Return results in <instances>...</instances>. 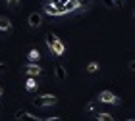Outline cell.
<instances>
[{
  "mask_svg": "<svg viewBox=\"0 0 135 121\" xmlns=\"http://www.w3.org/2000/svg\"><path fill=\"white\" fill-rule=\"evenodd\" d=\"M45 40H46V44H48V48H50V52H52V54H56V56L64 54L66 46H64V42L60 40V39H58L54 33H48L46 37H45Z\"/></svg>",
  "mask_w": 135,
  "mask_h": 121,
  "instance_id": "1",
  "label": "cell"
},
{
  "mask_svg": "<svg viewBox=\"0 0 135 121\" xmlns=\"http://www.w3.org/2000/svg\"><path fill=\"white\" fill-rule=\"evenodd\" d=\"M56 96H52V94H45V96H37V98L33 100V104L35 106H39V108H46V106H54L56 104Z\"/></svg>",
  "mask_w": 135,
  "mask_h": 121,
  "instance_id": "2",
  "label": "cell"
},
{
  "mask_svg": "<svg viewBox=\"0 0 135 121\" xmlns=\"http://www.w3.org/2000/svg\"><path fill=\"white\" fill-rule=\"evenodd\" d=\"M99 102L100 104H120V98L114 92H110V90H102L99 94Z\"/></svg>",
  "mask_w": 135,
  "mask_h": 121,
  "instance_id": "3",
  "label": "cell"
},
{
  "mask_svg": "<svg viewBox=\"0 0 135 121\" xmlns=\"http://www.w3.org/2000/svg\"><path fill=\"white\" fill-rule=\"evenodd\" d=\"M29 25H31L33 29H37V27L42 25V15L39 14V12H33V14L29 15Z\"/></svg>",
  "mask_w": 135,
  "mask_h": 121,
  "instance_id": "4",
  "label": "cell"
},
{
  "mask_svg": "<svg viewBox=\"0 0 135 121\" xmlns=\"http://www.w3.org/2000/svg\"><path fill=\"white\" fill-rule=\"evenodd\" d=\"M25 73H27L29 77H33V79H35V77H39V75L42 73V69H41L37 64H29L27 67H25Z\"/></svg>",
  "mask_w": 135,
  "mask_h": 121,
  "instance_id": "5",
  "label": "cell"
},
{
  "mask_svg": "<svg viewBox=\"0 0 135 121\" xmlns=\"http://www.w3.org/2000/svg\"><path fill=\"white\" fill-rule=\"evenodd\" d=\"M12 29V21L6 15H0V31H10Z\"/></svg>",
  "mask_w": 135,
  "mask_h": 121,
  "instance_id": "6",
  "label": "cell"
},
{
  "mask_svg": "<svg viewBox=\"0 0 135 121\" xmlns=\"http://www.w3.org/2000/svg\"><path fill=\"white\" fill-rule=\"evenodd\" d=\"M64 8H66L68 14H70V12H73L75 8H81V0H70V2L64 6Z\"/></svg>",
  "mask_w": 135,
  "mask_h": 121,
  "instance_id": "7",
  "label": "cell"
},
{
  "mask_svg": "<svg viewBox=\"0 0 135 121\" xmlns=\"http://www.w3.org/2000/svg\"><path fill=\"white\" fill-rule=\"evenodd\" d=\"M41 60V52L37 50V48H33V50H29V62L31 64H37Z\"/></svg>",
  "mask_w": 135,
  "mask_h": 121,
  "instance_id": "8",
  "label": "cell"
},
{
  "mask_svg": "<svg viewBox=\"0 0 135 121\" xmlns=\"http://www.w3.org/2000/svg\"><path fill=\"white\" fill-rule=\"evenodd\" d=\"M54 69H56V77H58L60 81H62V79H66V67H64V65H60V64H58Z\"/></svg>",
  "mask_w": 135,
  "mask_h": 121,
  "instance_id": "9",
  "label": "cell"
},
{
  "mask_svg": "<svg viewBox=\"0 0 135 121\" xmlns=\"http://www.w3.org/2000/svg\"><path fill=\"white\" fill-rule=\"evenodd\" d=\"M97 121H116V119L110 113H97Z\"/></svg>",
  "mask_w": 135,
  "mask_h": 121,
  "instance_id": "10",
  "label": "cell"
},
{
  "mask_svg": "<svg viewBox=\"0 0 135 121\" xmlns=\"http://www.w3.org/2000/svg\"><path fill=\"white\" fill-rule=\"evenodd\" d=\"M35 87H37V81L33 79V77H29L27 83H25V88H27V90H35Z\"/></svg>",
  "mask_w": 135,
  "mask_h": 121,
  "instance_id": "11",
  "label": "cell"
},
{
  "mask_svg": "<svg viewBox=\"0 0 135 121\" xmlns=\"http://www.w3.org/2000/svg\"><path fill=\"white\" fill-rule=\"evenodd\" d=\"M97 69H99V64H97V62H91V64L87 65V71H89V73H95Z\"/></svg>",
  "mask_w": 135,
  "mask_h": 121,
  "instance_id": "12",
  "label": "cell"
},
{
  "mask_svg": "<svg viewBox=\"0 0 135 121\" xmlns=\"http://www.w3.org/2000/svg\"><path fill=\"white\" fill-rule=\"evenodd\" d=\"M60 0H45V6H58Z\"/></svg>",
  "mask_w": 135,
  "mask_h": 121,
  "instance_id": "13",
  "label": "cell"
},
{
  "mask_svg": "<svg viewBox=\"0 0 135 121\" xmlns=\"http://www.w3.org/2000/svg\"><path fill=\"white\" fill-rule=\"evenodd\" d=\"M4 69H8V65H6V64H0V73H4Z\"/></svg>",
  "mask_w": 135,
  "mask_h": 121,
  "instance_id": "14",
  "label": "cell"
},
{
  "mask_svg": "<svg viewBox=\"0 0 135 121\" xmlns=\"http://www.w3.org/2000/svg\"><path fill=\"white\" fill-rule=\"evenodd\" d=\"M42 121H62L60 117H48V119H42Z\"/></svg>",
  "mask_w": 135,
  "mask_h": 121,
  "instance_id": "15",
  "label": "cell"
},
{
  "mask_svg": "<svg viewBox=\"0 0 135 121\" xmlns=\"http://www.w3.org/2000/svg\"><path fill=\"white\" fill-rule=\"evenodd\" d=\"M129 69H131V71H135V60H133V62H129Z\"/></svg>",
  "mask_w": 135,
  "mask_h": 121,
  "instance_id": "16",
  "label": "cell"
},
{
  "mask_svg": "<svg viewBox=\"0 0 135 121\" xmlns=\"http://www.w3.org/2000/svg\"><path fill=\"white\" fill-rule=\"evenodd\" d=\"M17 2H20V0H8V4H12V6H14V4H17Z\"/></svg>",
  "mask_w": 135,
  "mask_h": 121,
  "instance_id": "17",
  "label": "cell"
},
{
  "mask_svg": "<svg viewBox=\"0 0 135 121\" xmlns=\"http://www.w3.org/2000/svg\"><path fill=\"white\" fill-rule=\"evenodd\" d=\"M2 94H4V88H2V87H0V96H2Z\"/></svg>",
  "mask_w": 135,
  "mask_h": 121,
  "instance_id": "18",
  "label": "cell"
},
{
  "mask_svg": "<svg viewBox=\"0 0 135 121\" xmlns=\"http://www.w3.org/2000/svg\"><path fill=\"white\" fill-rule=\"evenodd\" d=\"M133 17H135V15H133Z\"/></svg>",
  "mask_w": 135,
  "mask_h": 121,
  "instance_id": "19",
  "label": "cell"
}]
</instances>
